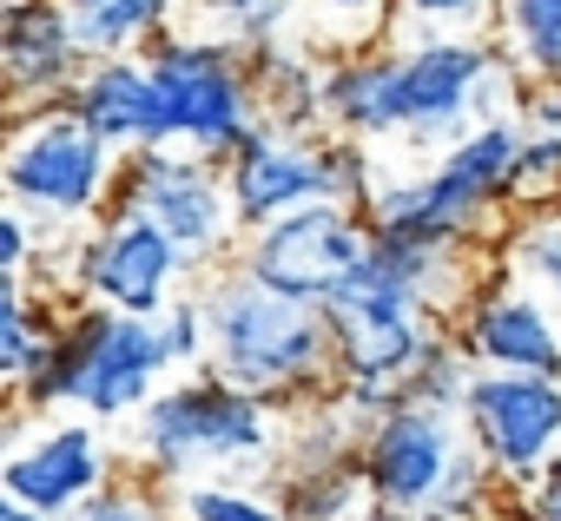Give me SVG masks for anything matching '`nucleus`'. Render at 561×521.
I'll use <instances>...</instances> for the list:
<instances>
[{
	"mask_svg": "<svg viewBox=\"0 0 561 521\" xmlns=\"http://www.w3.org/2000/svg\"><path fill=\"white\" fill-rule=\"evenodd\" d=\"M185 244L152 224L146 211L133 205H106V218L93 224V238L80 244L73 257V278L93 304L106 311H126V317H165L172 311V291L185 278Z\"/></svg>",
	"mask_w": 561,
	"mask_h": 521,
	"instance_id": "12",
	"label": "nucleus"
},
{
	"mask_svg": "<svg viewBox=\"0 0 561 521\" xmlns=\"http://www.w3.org/2000/svg\"><path fill=\"white\" fill-rule=\"evenodd\" d=\"M113 205H133V211H146L152 224H165V231L185 244V257H211V251H225L231 231H238V205H231L225 172H211V159L172 152V146L133 152V159L119 165Z\"/></svg>",
	"mask_w": 561,
	"mask_h": 521,
	"instance_id": "13",
	"label": "nucleus"
},
{
	"mask_svg": "<svg viewBox=\"0 0 561 521\" xmlns=\"http://www.w3.org/2000/svg\"><path fill=\"white\" fill-rule=\"evenodd\" d=\"M364 251H370V218L357 205H305L291 218L251 231L238 271L277 298H298V304L324 311L331 291L364 265Z\"/></svg>",
	"mask_w": 561,
	"mask_h": 521,
	"instance_id": "11",
	"label": "nucleus"
},
{
	"mask_svg": "<svg viewBox=\"0 0 561 521\" xmlns=\"http://www.w3.org/2000/svg\"><path fill=\"white\" fill-rule=\"evenodd\" d=\"M185 521H285V508L218 482V488H192L185 495Z\"/></svg>",
	"mask_w": 561,
	"mask_h": 521,
	"instance_id": "23",
	"label": "nucleus"
},
{
	"mask_svg": "<svg viewBox=\"0 0 561 521\" xmlns=\"http://www.w3.org/2000/svg\"><path fill=\"white\" fill-rule=\"evenodd\" d=\"M522 106H528V132H554V139H561V80L541 86V93L522 100Z\"/></svg>",
	"mask_w": 561,
	"mask_h": 521,
	"instance_id": "30",
	"label": "nucleus"
},
{
	"mask_svg": "<svg viewBox=\"0 0 561 521\" xmlns=\"http://www.w3.org/2000/svg\"><path fill=\"white\" fill-rule=\"evenodd\" d=\"M515 521H561V462H554V475L541 488L515 495Z\"/></svg>",
	"mask_w": 561,
	"mask_h": 521,
	"instance_id": "29",
	"label": "nucleus"
},
{
	"mask_svg": "<svg viewBox=\"0 0 561 521\" xmlns=\"http://www.w3.org/2000/svg\"><path fill=\"white\" fill-rule=\"evenodd\" d=\"M364 514H370V488H364L357 462L291 468V501H285V521H364Z\"/></svg>",
	"mask_w": 561,
	"mask_h": 521,
	"instance_id": "19",
	"label": "nucleus"
},
{
	"mask_svg": "<svg viewBox=\"0 0 561 521\" xmlns=\"http://www.w3.org/2000/svg\"><path fill=\"white\" fill-rule=\"evenodd\" d=\"M528 132L515 119H482L469 139L443 146V159L403 185H370L364 218L370 238H397V244H443L462 251L482 218L515 198V165H522Z\"/></svg>",
	"mask_w": 561,
	"mask_h": 521,
	"instance_id": "3",
	"label": "nucleus"
},
{
	"mask_svg": "<svg viewBox=\"0 0 561 521\" xmlns=\"http://www.w3.org/2000/svg\"><path fill=\"white\" fill-rule=\"evenodd\" d=\"M205 324H211L205 370L225 377L231 390L257 396V403L298 396V390L324 383V370H337L324 311L298 304V298H277V291L251 285L244 271H225L205 291Z\"/></svg>",
	"mask_w": 561,
	"mask_h": 521,
	"instance_id": "2",
	"label": "nucleus"
},
{
	"mask_svg": "<svg viewBox=\"0 0 561 521\" xmlns=\"http://www.w3.org/2000/svg\"><path fill=\"white\" fill-rule=\"evenodd\" d=\"M27 251H34V218L8 205V218H0V271L27 278Z\"/></svg>",
	"mask_w": 561,
	"mask_h": 521,
	"instance_id": "28",
	"label": "nucleus"
},
{
	"mask_svg": "<svg viewBox=\"0 0 561 521\" xmlns=\"http://www.w3.org/2000/svg\"><path fill=\"white\" fill-rule=\"evenodd\" d=\"M67 8H80V0H67Z\"/></svg>",
	"mask_w": 561,
	"mask_h": 521,
	"instance_id": "33",
	"label": "nucleus"
},
{
	"mask_svg": "<svg viewBox=\"0 0 561 521\" xmlns=\"http://www.w3.org/2000/svg\"><path fill=\"white\" fill-rule=\"evenodd\" d=\"M172 8H179V0H80L73 27H80L87 60H119L139 40H159V27L172 21Z\"/></svg>",
	"mask_w": 561,
	"mask_h": 521,
	"instance_id": "18",
	"label": "nucleus"
},
{
	"mask_svg": "<svg viewBox=\"0 0 561 521\" xmlns=\"http://www.w3.org/2000/svg\"><path fill=\"white\" fill-rule=\"evenodd\" d=\"M298 8V0H218V14L238 27V40H251V47H277L271 34L285 27V14Z\"/></svg>",
	"mask_w": 561,
	"mask_h": 521,
	"instance_id": "26",
	"label": "nucleus"
},
{
	"mask_svg": "<svg viewBox=\"0 0 561 521\" xmlns=\"http://www.w3.org/2000/svg\"><path fill=\"white\" fill-rule=\"evenodd\" d=\"M67 521H172L165 514V501L152 495V488H139V482H113L106 495H93L80 514H67Z\"/></svg>",
	"mask_w": 561,
	"mask_h": 521,
	"instance_id": "24",
	"label": "nucleus"
},
{
	"mask_svg": "<svg viewBox=\"0 0 561 521\" xmlns=\"http://www.w3.org/2000/svg\"><path fill=\"white\" fill-rule=\"evenodd\" d=\"M508 265L548 291V304L561 311V218H535L515 244H508Z\"/></svg>",
	"mask_w": 561,
	"mask_h": 521,
	"instance_id": "22",
	"label": "nucleus"
},
{
	"mask_svg": "<svg viewBox=\"0 0 561 521\" xmlns=\"http://www.w3.org/2000/svg\"><path fill=\"white\" fill-rule=\"evenodd\" d=\"M67 106H73L113 152H146V146H152V67L133 60V54L93 60Z\"/></svg>",
	"mask_w": 561,
	"mask_h": 521,
	"instance_id": "17",
	"label": "nucleus"
},
{
	"mask_svg": "<svg viewBox=\"0 0 561 521\" xmlns=\"http://www.w3.org/2000/svg\"><path fill=\"white\" fill-rule=\"evenodd\" d=\"M133 436H139V455L159 468V475H185V468H238L251 475L244 462L271 455V416L257 396L231 390L225 377H192V383H172L159 390L139 416H133Z\"/></svg>",
	"mask_w": 561,
	"mask_h": 521,
	"instance_id": "9",
	"label": "nucleus"
},
{
	"mask_svg": "<svg viewBox=\"0 0 561 521\" xmlns=\"http://www.w3.org/2000/svg\"><path fill=\"white\" fill-rule=\"evenodd\" d=\"M119 185V152L73 113V106H41L21 113L14 146H8V198L47 231L100 218L106 192Z\"/></svg>",
	"mask_w": 561,
	"mask_h": 521,
	"instance_id": "8",
	"label": "nucleus"
},
{
	"mask_svg": "<svg viewBox=\"0 0 561 521\" xmlns=\"http://www.w3.org/2000/svg\"><path fill=\"white\" fill-rule=\"evenodd\" d=\"M165 370H179V357H172L159 317H126V311L93 304V311H80L54 331V350L21 383V396L34 409L80 403L87 416L113 422V416H139Z\"/></svg>",
	"mask_w": 561,
	"mask_h": 521,
	"instance_id": "5",
	"label": "nucleus"
},
{
	"mask_svg": "<svg viewBox=\"0 0 561 521\" xmlns=\"http://www.w3.org/2000/svg\"><path fill=\"white\" fill-rule=\"evenodd\" d=\"M0 521H47V514L27 508V501H0Z\"/></svg>",
	"mask_w": 561,
	"mask_h": 521,
	"instance_id": "32",
	"label": "nucleus"
},
{
	"mask_svg": "<svg viewBox=\"0 0 561 521\" xmlns=\"http://www.w3.org/2000/svg\"><path fill=\"white\" fill-rule=\"evenodd\" d=\"M0 60H8V80L21 93L27 113L54 106V93L73 100V86L87 80V47L73 27L67 0H8V21H0Z\"/></svg>",
	"mask_w": 561,
	"mask_h": 521,
	"instance_id": "16",
	"label": "nucleus"
},
{
	"mask_svg": "<svg viewBox=\"0 0 561 521\" xmlns=\"http://www.w3.org/2000/svg\"><path fill=\"white\" fill-rule=\"evenodd\" d=\"M146 67H152V146H192L198 159H231L264 126L257 80L225 40L165 34L146 47Z\"/></svg>",
	"mask_w": 561,
	"mask_h": 521,
	"instance_id": "6",
	"label": "nucleus"
},
{
	"mask_svg": "<svg viewBox=\"0 0 561 521\" xmlns=\"http://www.w3.org/2000/svg\"><path fill=\"white\" fill-rule=\"evenodd\" d=\"M403 14L423 27H443V34H482L489 0H403Z\"/></svg>",
	"mask_w": 561,
	"mask_h": 521,
	"instance_id": "27",
	"label": "nucleus"
},
{
	"mask_svg": "<svg viewBox=\"0 0 561 521\" xmlns=\"http://www.w3.org/2000/svg\"><path fill=\"white\" fill-rule=\"evenodd\" d=\"M225 185L238 205L244 231H264L277 218H291L305 205H364L370 198V165L351 139H311L298 126L264 119L231 159H225Z\"/></svg>",
	"mask_w": 561,
	"mask_h": 521,
	"instance_id": "7",
	"label": "nucleus"
},
{
	"mask_svg": "<svg viewBox=\"0 0 561 521\" xmlns=\"http://www.w3.org/2000/svg\"><path fill=\"white\" fill-rule=\"evenodd\" d=\"M165 344H172V357L179 363H205L211 357V324H205V298H179L165 317Z\"/></svg>",
	"mask_w": 561,
	"mask_h": 521,
	"instance_id": "25",
	"label": "nucleus"
},
{
	"mask_svg": "<svg viewBox=\"0 0 561 521\" xmlns=\"http://www.w3.org/2000/svg\"><path fill=\"white\" fill-rule=\"evenodd\" d=\"M0 488H8V501L41 508L47 521H67V514H80L93 495L113 488L106 436H100L93 422H54V429H41L27 449L8 455V468H0Z\"/></svg>",
	"mask_w": 561,
	"mask_h": 521,
	"instance_id": "14",
	"label": "nucleus"
},
{
	"mask_svg": "<svg viewBox=\"0 0 561 521\" xmlns=\"http://www.w3.org/2000/svg\"><path fill=\"white\" fill-rule=\"evenodd\" d=\"M357 475L370 488V508H397V514H462L476 521L495 475L469 442V422L456 403H423L410 396L403 409H390L364 449H357Z\"/></svg>",
	"mask_w": 561,
	"mask_h": 521,
	"instance_id": "4",
	"label": "nucleus"
},
{
	"mask_svg": "<svg viewBox=\"0 0 561 521\" xmlns=\"http://www.w3.org/2000/svg\"><path fill=\"white\" fill-rule=\"evenodd\" d=\"M364 521H462V514H443V508H430V514H397V508H370Z\"/></svg>",
	"mask_w": 561,
	"mask_h": 521,
	"instance_id": "31",
	"label": "nucleus"
},
{
	"mask_svg": "<svg viewBox=\"0 0 561 521\" xmlns=\"http://www.w3.org/2000/svg\"><path fill=\"white\" fill-rule=\"evenodd\" d=\"M305 8H311L324 47H337V54H364V47L390 27V14L403 8V0H305Z\"/></svg>",
	"mask_w": 561,
	"mask_h": 521,
	"instance_id": "21",
	"label": "nucleus"
},
{
	"mask_svg": "<svg viewBox=\"0 0 561 521\" xmlns=\"http://www.w3.org/2000/svg\"><path fill=\"white\" fill-rule=\"evenodd\" d=\"M508 47L535 80H561V0H502Z\"/></svg>",
	"mask_w": 561,
	"mask_h": 521,
	"instance_id": "20",
	"label": "nucleus"
},
{
	"mask_svg": "<svg viewBox=\"0 0 561 521\" xmlns=\"http://www.w3.org/2000/svg\"><path fill=\"white\" fill-rule=\"evenodd\" d=\"M456 344L476 370H515V377H561V311L528 285V291H482L462 324Z\"/></svg>",
	"mask_w": 561,
	"mask_h": 521,
	"instance_id": "15",
	"label": "nucleus"
},
{
	"mask_svg": "<svg viewBox=\"0 0 561 521\" xmlns=\"http://www.w3.org/2000/svg\"><path fill=\"white\" fill-rule=\"evenodd\" d=\"M495 86V47L482 34H430L416 47H370V54H344L337 67H324V100L318 119H331L351 139H469L482 100Z\"/></svg>",
	"mask_w": 561,
	"mask_h": 521,
	"instance_id": "1",
	"label": "nucleus"
},
{
	"mask_svg": "<svg viewBox=\"0 0 561 521\" xmlns=\"http://www.w3.org/2000/svg\"><path fill=\"white\" fill-rule=\"evenodd\" d=\"M462 422H469V442L489 462L495 488L528 495L561 462V377L476 370L462 390Z\"/></svg>",
	"mask_w": 561,
	"mask_h": 521,
	"instance_id": "10",
	"label": "nucleus"
}]
</instances>
